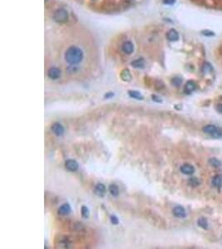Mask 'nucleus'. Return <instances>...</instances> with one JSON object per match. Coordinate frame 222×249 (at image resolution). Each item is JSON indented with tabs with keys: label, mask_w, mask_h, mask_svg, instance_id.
I'll return each instance as SVG.
<instances>
[{
	"label": "nucleus",
	"mask_w": 222,
	"mask_h": 249,
	"mask_svg": "<svg viewBox=\"0 0 222 249\" xmlns=\"http://www.w3.org/2000/svg\"><path fill=\"white\" fill-rule=\"evenodd\" d=\"M209 163H210V164L211 166H213V167H219V166L220 165V161L219 160V159H215V158H212V159H210V160H209Z\"/></svg>",
	"instance_id": "obj_23"
},
{
	"label": "nucleus",
	"mask_w": 222,
	"mask_h": 249,
	"mask_svg": "<svg viewBox=\"0 0 222 249\" xmlns=\"http://www.w3.org/2000/svg\"><path fill=\"white\" fill-rule=\"evenodd\" d=\"M128 94L130 97L136 100H143V96L136 91H129Z\"/></svg>",
	"instance_id": "obj_15"
},
{
	"label": "nucleus",
	"mask_w": 222,
	"mask_h": 249,
	"mask_svg": "<svg viewBox=\"0 0 222 249\" xmlns=\"http://www.w3.org/2000/svg\"><path fill=\"white\" fill-rule=\"evenodd\" d=\"M95 193L100 196H102L106 193V187L102 183H97L95 186Z\"/></svg>",
	"instance_id": "obj_13"
},
{
	"label": "nucleus",
	"mask_w": 222,
	"mask_h": 249,
	"mask_svg": "<svg viewBox=\"0 0 222 249\" xmlns=\"http://www.w3.org/2000/svg\"><path fill=\"white\" fill-rule=\"evenodd\" d=\"M81 212H82V215H83V218H89L90 212H89L88 208L86 207V206H83L82 208H81Z\"/></svg>",
	"instance_id": "obj_21"
},
{
	"label": "nucleus",
	"mask_w": 222,
	"mask_h": 249,
	"mask_svg": "<svg viewBox=\"0 0 222 249\" xmlns=\"http://www.w3.org/2000/svg\"><path fill=\"white\" fill-rule=\"evenodd\" d=\"M126 1H128V2H132V1H133V0H126Z\"/></svg>",
	"instance_id": "obj_32"
},
{
	"label": "nucleus",
	"mask_w": 222,
	"mask_h": 249,
	"mask_svg": "<svg viewBox=\"0 0 222 249\" xmlns=\"http://www.w3.org/2000/svg\"><path fill=\"white\" fill-rule=\"evenodd\" d=\"M133 44H132L131 42H126L123 43V45L122 47V52H124L125 54H131L132 52H133Z\"/></svg>",
	"instance_id": "obj_9"
},
{
	"label": "nucleus",
	"mask_w": 222,
	"mask_h": 249,
	"mask_svg": "<svg viewBox=\"0 0 222 249\" xmlns=\"http://www.w3.org/2000/svg\"><path fill=\"white\" fill-rule=\"evenodd\" d=\"M197 224L199 227L204 228V229H207V228H208V223H207V220H206V218H203V217H201V218H200L198 219Z\"/></svg>",
	"instance_id": "obj_16"
},
{
	"label": "nucleus",
	"mask_w": 222,
	"mask_h": 249,
	"mask_svg": "<svg viewBox=\"0 0 222 249\" xmlns=\"http://www.w3.org/2000/svg\"><path fill=\"white\" fill-rule=\"evenodd\" d=\"M152 100H154V101H156V102H161V98H159L158 97H156V96H152Z\"/></svg>",
	"instance_id": "obj_28"
},
{
	"label": "nucleus",
	"mask_w": 222,
	"mask_h": 249,
	"mask_svg": "<svg viewBox=\"0 0 222 249\" xmlns=\"http://www.w3.org/2000/svg\"><path fill=\"white\" fill-rule=\"evenodd\" d=\"M196 88V85L193 81H189L186 82V86L184 87V92L186 94H191L193 92Z\"/></svg>",
	"instance_id": "obj_8"
},
{
	"label": "nucleus",
	"mask_w": 222,
	"mask_h": 249,
	"mask_svg": "<svg viewBox=\"0 0 222 249\" xmlns=\"http://www.w3.org/2000/svg\"><path fill=\"white\" fill-rule=\"evenodd\" d=\"M144 64L145 63L142 59H136L132 62V66H134L135 68H142L144 66Z\"/></svg>",
	"instance_id": "obj_19"
},
{
	"label": "nucleus",
	"mask_w": 222,
	"mask_h": 249,
	"mask_svg": "<svg viewBox=\"0 0 222 249\" xmlns=\"http://www.w3.org/2000/svg\"><path fill=\"white\" fill-rule=\"evenodd\" d=\"M163 3L165 4H173L175 0H163Z\"/></svg>",
	"instance_id": "obj_29"
},
{
	"label": "nucleus",
	"mask_w": 222,
	"mask_h": 249,
	"mask_svg": "<svg viewBox=\"0 0 222 249\" xmlns=\"http://www.w3.org/2000/svg\"><path fill=\"white\" fill-rule=\"evenodd\" d=\"M202 34L205 35V36H208V37H211V36H214L215 33L213 32L208 31V30H205V31L202 32Z\"/></svg>",
	"instance_id": "obj_27"
},
{
	"label": "nucleus",
	"mask_w": 222,
	"mask_h": 249,
	"mask_svg": "<svg viewBox=\"0 0 222 249\" xmlns=\"http://www.w3.org/2000/svg\"><path fill=\"white\" fill-rule=\"evenodd\" d=\"M180 172L186 175H191L195 172V169L193 166L190 164H184L183 165L180 166Z\"/></svg>",
	"instance_id": "obj_5"
},
{
	"label": "nucleus",
	"mask_w": 222,
	"mask_h": 249,
	"mask_svg": "<svg viewBox=\"0 0 222 249\" xmlns=\"http://www.w3.org/2000/svg\"><path fill=\"white\" fill-rule=\"evenodd\" d=\"M111 223L113 225H117L118 223H119V220H118V218L116 217V216H114V215H112V216H111Z\"/></svg>",
	"instance_id": "obj_26"
},
{
	"label": "nucleus",
	"mask_w": 222,
	"mask_h": 249,
	"mask_svg": "<svg viewBox=\"0 0 222 249\" xmlns=\"http://www.w3.org/2000/svg\"><path fill=\"white\" fill-rule=\"evenodd\" d=\"M202 70H203V72L205 73H207L209 72L210 71H211L212 70V66L211 64H209V63H205L204 65H203V67H202Z\"/></svg>",
	"instance_id": "obj_24"
},
{
	"label": "nucleus",
	"mask_w": 222,
	"mask_h": 249,
	"mask_svg": "<svg viewBox=\"0 0 222 249\" xmlns=\"http://www.w3.org/2000/svg\"><path fill=\"white\" fill-rule=\"evenodd\" d=\"M173 214L179 218H184L186 215V210L183 207L181 206H177L173 208Z\"/></svg>",
	"instance_id": "obj_7"
},
{
	"label": "nucleus",
	"mask_w": 222,
	"mask_h": 249,
	"mask_svg": "<svg viewBox=\"0 0 222 249\" xmlns=\"http://www.w3.org/2000/svg\"><path fill=\"white\" fill-rule=\"evenodd\" d=\"M181 82H182V80L180 79V78H178V77H176V78L172 79V84H173L174 86H176V87H179L180 84H181Z\"/></svg>",
	"instance_id": "obj_25"
},
{
	"label": "nucleus",
	"mask_w": 222,
	"mask_h": 249,
	"mask_svg": "<svg viewBox=\"0 0 222 249\" xmlns=\"http://www.w3.org/2000/svg\"><path fill=\"white\" fill-rule=\"evenodd\" d=\"M109 192H110V194L112 196L117 197L118 194H119V189H118V187L116 184H111L109 186Z\"/></svg>",
	"instance_id": "obj_18"
},
{
	"label": "nucleus",
	"mask_w": 222,
	"mask_h": 249,
	"mask_svg": "<svg viewBox=\"0 0 222 249\" xmlns=\"http://www.w3.org/2000/svg\"><path fill=\"white\" fill-rule=\"evenodd\" d=\"M211 136L212 138H214V139H221L222 138V129L217 127L216 130L214 131V133H213Z\"/></svg>",
	"instance_id": "obj_20"
},
{
	"label": "nucleus",
	"mask_w": 222,
	"mask_h": 249,
	"mask_svg": "<svg viewBox=\"0 0 222 249\" xmlns=\"http://www.w3.org/2000/svg\"><path fill=\"white\" fill-rule=\"evenodd\" d=\"M211 183L216 188H222V174L215 175L212 179Z\"/></svg>",
	"instance_id": "obj_12"
},
{
	"label": "nucleus",
	"mask_w": 222,
	"mask_h": 249,
	"mask_svg": "<svg viewBox=\"0 0 222 249\" xmlns=\"http://www.w3.org/2000/svg\"><path fill=\"white\" fill-rule=\"evenodd\" d=\"M53 19L55 22L59 23H66L67 19H68V14L65 9L59 8L58 10H56L54 14H53Z\"/></svg>",
	"instance_id": "obj_2"
},
{
	"label": "nucleus",
	"mask_w": 222,
	"mask_h": 249,
	"mask_svg": "<svg viewBox=\"0 0 222 249\" xmlns=\"http://www.w3.org/2000/svg\"><path fill=\"white\" fill-rule=\"evenodd\" d=\"M167 38L170 42L177 41L179 39V34H178V32L175 29H170V31L167 32Z\"/></svg>",
	"instance_id": "obj_11"
},
{
	"label": "nucleus",
	"mask_w": 222,
	"mask_h": 249,
	"mask_svg": "<svg viewBox=\"0 0 222 249\" xmlns=\"http://www.w3.org/2000/svg\"><path fill=\"white\" fill-rule=\"evenodd\" d=\"M216 110H217V111L220 112V113H222V104H219V105H217Z\"/></svg>",
	"instance_id": "obj_30"
},
{
	"label": "nucleus",
	"mask_w": 222,
	"mask_h": 249,
	"mask_svg": "<svg viewBox=\"0 0 222 249\" xmlns=\"http://www.w3.org/2000/svg\"><path fill=\"white\" fill-rule=\"evenodd\" d=\"M65 167H66V169L67 170L72 171V172H75V171L78 170L79 164L74 159H68L65 162Z\"/></svg>",
	"instance_id": "obj_3"
},
{
	"label": "nucleus",
	"mask_w": 222,
	"mask_h": 249,
	"mask_svg": "<svg viewBox=\"0 0 222 249\" xmlns=\"http://www.w3.org/2000/svg\"><path fill=\"white\" fill-rule=\"evenodd\" d=\"M71 210L72 209H71V207H70L69 204H64L58 208V214L60 215L65 216V215L69 214L70 213H71Z\"/></svg>",
	"instance_id": "obj_10"
},
{
	"label": "nucleus",
	"mask_w": 222,
	"mask_h": 249,
	"mask_svg": "<svg viewBox=\"0 0 222 249\" xmlns=\"http://www.w3.org/2000/svg\"><path fill=\"white\" fill-rule=\"evenodd\" d=\"M188 183L192 187H197L198 185H200V181L196 178H191L188 181Z\"/></svg>",
	"instance_id": "obj_22"
},
{
	"label": "nucleus",
	"mask_w": 222,
	"mask_h": 249,
	"mask_svg": "<svg viewBox=\"0 0 222 249\" xmlns=\"http://www.w3.org/2000/svg\"><path fill=\"white\" fill-rule=\"evenodd\" d=\"M83 52L82 49L76 46H71L67 49L65 52V60L70 65H77L83 61Z\"/></svg>",
	"instance_id": "obj_1"
},
{
	"label": "nucleus",
	"mask_w": 222,
	"mask_h": 249,
	"mask_svg": "<svg viewBox=\"0 0 222 249\" xmlns=\"http://www.w3.org/2000/svg\"><path fill=\"white\" fill-rule=\"evenodd\" d=\"M52 131L57 136H62L64 134V128L58 122L53 123L52 125Z\"/></svg>",
	"instance_id": "obj_4"
},
{
	"label": "nucleus",
	"mask_w": 222,
	"mask_h": 249,
	"mask_svg": "<svg viewBox=\"0 0 222 249\" xmlns=\"http://www.w3.org/2000/svg\"><path fill=\"white\" fill-rule=\"evenodd\" d=\"M114 96V94L112 93V92H109V93H108L106 96H105V97L107 98V99H108V98H110V97H113Z\"/></svg>",
	"instance_id": "obj_31"
},
{
	"label": "nucleus",
	"mask_w": 222,
	"mask_h": 249,
	"mask_svg": "<svg viewBox=\"0 0 222 249\" xmlns=\"http://www.w3.org/2000/svg\"><path fill=\"white\" fill-rule=\"evenodd\" d=\"M48 76L50 79L56 80L60 77L61 76V71L57 68V67H52L48 70Z\"/></svg>",
	"instance_id": "obj_6"
},
{
	"label": "nucleus",
	"mask_w": 222,
	"mask_h": 249,
	"mask_svg": "<svg viewBox=\"0 0 222 249\" xmlns=\"http://www.w3.org/2000/svg\"><path fill=\"white\" fill-rule=\"evenodd\" d=\"M121 77H122V79L123 80V81H130V80L132 79L131 73H130V72H129L127 69H125L122 71V73H121Z\"/></svg>",
	"instance_id": "obj_17"
},
{
	"label": "nucleus",
	"mask_w": 222,
	"mask_h": 249,
	"mask_svg": "<svg viewBox=\"0 0 222 249\" xmlns=\"http://www.w3.org/2000/svg\"><path fill=\"white\" fill-rule=\"evenodd\" d=\"M216 128H217V126H215L214 124H207V125L204 126L203 131L206 133V134H208V135H211L215 130H216Z\"/></svg>",
	"instance_id": "obj_14"
}]
</instances>
